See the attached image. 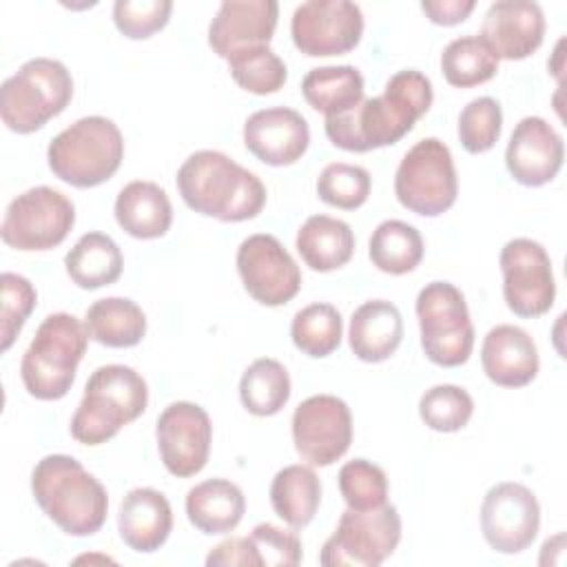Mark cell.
<instances>
[{"instance_id":"37","label":"cell","mask_w":567,"mask_h":567,"mask_svg":"<svg viewBox=\"0 0 567 567\" xmlns=\"http://www.w3.org/2000/svg\"><path fill=\"white\" fill-rule=\"evenodd\" d=\"M474 412V401L467 390L441 383L423 392L419 399V416L434 432H458L467 425Z\"/></svg>"},{"instance_id":"45","label":"cell","mask_w":567,"mask_h":567,"mask_svg":"<svg viewBox=\"0 0 567 567\" xmlns=\"http://www.w3.org/2000/svg\"><path fill=\"white\" fill-rule=\"evenodd\" d=\"M474 7H476L474 0H425V2H421L423 13L434 24H443V27L463 22L474 11Z\"/></svg>"},{"instance_id":"10","label":"cell","mask_w":567,"mask_h":567,"mask_svg":"<svg viewBox=\"0 0 567 567\" xmlns=\"http://www.w3.org/2000/svg\"><path fill=\"white\" fill-rule=\"evenodd\" d=\"M401 540V516L394 505L374 509H346L334 534L323 543L319 563L323 567H377Z\"/></svg>"},{"instance_id":"4","label":"cell","mask_w":567,"mask_h":567,"mask_svg":"<svg viewBox=\"0 0 567 567\" xmlns=\"http://www.w3.org/2000/svg\"><path fill=\"white\" fill-rule=\"evenodd\" d=\"M146 403L148 385L140 372L122 363L100 365L84 385L71 419V436L82 445H102L142 416Z\"/></svg>"},{"instance_id":"6","label":"cell","mask_w":567,"mask_h":567,"mask_svg":"<svg viewBox=\"0 0 567 567\" xmlns=\"http://www.w3.org/2000/svg\"><path fill=\"white\" fill-rule=\"evenodd\" d=\"M124 157V140L117 124L102 115L80 117L58 133L49 148V168L75 188H93L115 175Z\"/></svg>"},{"instance_id":"26","label":"cell","mask_w":567,"mask_h":567,"mask_svg":"<svg viewBox=\"0 0 567 567\" xmlns=\"http://www.w3.org/2000/svg\"><path fill=\"white\" fill-rule=\"evenodd\" d=\"M246 512L244 492L226 478H208L186 494V516L202 534L233 532Z\"/></svg>"},{"instance_id":"28","label":"cell","mask_w":567,"mask_h":567,"mask_svg":"<svg viewBox=\"0 0 567 567\" xmlns=\"http://www.w3.org/2000/svg\"><path fill=\"white\" fill-rule=\"evenodd\" d=\"M64 268L71 281L84 290L111 286L120 279L124 257L120 246L104 233H86L64 257Z\"/></svg>"},{"instance_id":"25","label":"cell","mask_w":567,"mask_h":567,"mask_svg":"<svg viewBox=\"0 0 567 567\" xmlns=\"http://www.w3.org/2000/svg\"><path fill=\"white\" fill-rule=\"evenodd\" d=\"M115 219L135 239H157L173 224V206L162 186L137 179L117 193Z\"/></svg>"},{"instance_id":"24","label":"cell","mask_w":567,"mask_h":567,"mask_svg":"<svg viewBox=\"0 0 567 567\" xmlns=\"http://www.w3.org/2000/svg\"><path fill=\"white\" fill-rule=\"evenodd\" d=\"M401 339L403 319L392 301H365L350 317L348 341L352 352L365 363H379L390 359L401 346Z\"/></svg>"},{"instance_id":"27","label":"cell","mask_w":567,"mask_h":567,"mask_svg":"<svg viewBox=\"0 0 567 567\" xmlns=\"http://www.w3.org/2000/svg\"><path fill=\"white\" fill-rule=\"evenodd\" d=\"M297 252L317 272H330L346 266L354 252L352 228L330 215H312L297 230Z\"/></svg>"},{"instance_id":"23","label":"cell","mask_w":567,"mask_h":567,"mask_svg":"<svg viewBox=\"0 0 567 567\" xmlns=\"http://www.w3.org/2000/svg\"><path fill=\"white\" fill-rule=\"evenodd\" d=\"M173 529V509L168 498L153 487L131 489L117 514V532L133 551L151 554L159 549Z\"/></svg>"},{"instance_id":"14","label":"cell","mask_w":567,"mask_h":567,"mask_svg":"<svg viewBox=\"0 0 567 567\" xmlns=\"http://www.w3.org/2000/svg\"><path fill=\"white\" fill-rule=\"evenodd\" d=\"M290 33L295 47L310 58L343 55L363 35V13L350 0H308L295 9Z\"/></svg>"},{"instance_id":"29","label":"cell","mask_w":567,"mask_h":567,"mask_svg":"<svg viewBox=\"0 0 567 567\" xmlns=\"http://www.w3.org/2000/svg\"><path fill=\"white\" fill-rule=\"evenodd\" d=\"M84 326L89 337L106 348H131L146 334V315L133 299L104 297L86 308Z\"/></svg>"},{"instance_id":"5","label":"cell","mask_w":567,"mask_h":567,"mask_svg":"<svg viewBox=\"0 0 567 567\" xmlns=\"http://www.w3.org/2000/svg\"><path fill=\"white\" fill-rule=\"evenodd\" d=\"M86 343L89 332L78 317L69 312L49 315L38 326L20 363L27 392L40 401L62 399L75 381V370L86 352Z\"/></svg>"},{"instance_id":"11","label":"cell","mask_w":567,"mask_h":567,"mask_svg":"<svg viewBox=\"0 0 567 567\" xmlns=\"http://www.w3.org/2000/svg\"><path fill=\"white\" fill-rule=\"evenodd\" d=\"M73 224V202L51 186H35L11 199L0 237L16 250H49L66 239Z\"/></svg>"},{"instance_id":"18","label":"cell","mask_w":567,"mask_h":567,"mask_svg":"<svg viewBox=\"0 0 567 567\" xmlns=\"http://www.w3.org/2000/svg\"><path fill=\"white\" fill-rule=\"evenodd\" d=\"M565 159L560 133L543 117H523L507 142L505 164L509 175L523 186H543L551 182Z\"/></svg>"},{"instance_id":"15","label":"cell","mask_w":567,"mask_h":567,"mask_svg":"<svg viewBox=\"0 0 567 567\" xmlns=\"http://www.w3.org/2000/svg\"><path fill=\"white\" fill-rule=\"evenodd\" d=\"M540 527V505L534 492L505 481L487 489L481 503V532L487 545L501 554L527 549Z\"/></svg>"},{"instance_id":"38","label":"cell","mask_w":567,"mask_h":567,"mask_svg":"<svg viewBox=\"0 0 567 567\" xmlns=\"http://www.w3.org/2000/svg\"><path fill=\"white\" fill-rule=\"evenodd\" d=\"M370 173L363 166L332 162L317 177V195L328 206L354 210L365 204L370 195Z\"/></svg>"},{"instance_id":"21","label":"cell","mask_w":567,"mask_h":567,"mask_svg":"<svg viewBox=\"0 0 567 567\" xmlns=\"http://www.w3.org/2000/svg\"><path fill=\"white\" fill-rule=\"evenodd\" d=\"M279 4L275 0H226L208 27L210 49L228 60L233 53L268 44L275 35Z\"/></svg>"},{"instance_id":"42","label":"cell","mask_w":567,"mask_h":567,"mask_svg":"<svg viewBox=\"0 0 567 567\" xmlns=\"http://www.w3.org/2000/svg\"><path fill=\"white\" fill-rule=\"evenodd\" d=\"M173 11L171 0H117L113 22L131 40H144L166 27Z\"/></svg>"},{"instance_id":"3","label":"cell","mask_w":567,"mask_h":567,"mask_svg":"<svg viewBox=\"0 0 567 567\" xmlns=\"http://www.w3.org/2000/svg\"><path fill=\"white\" fill-rule=\"evenodd\" d=\"M31 492L40 509L69 536H91L106 520L104 485L69 454L40 458L31 472Z\"/></svg>"},{"instance_id":"17","label":"cell","mask_w":567,"mask_h":567,"mask_svg":"<svg viewBox=\"0 0 567 567\" xmlns=\"http://www.w3.org/2000/svg\"><path fill=\"white\" fill-rule=\"evenodd\" d=\"M155 436L159 458L173 476L188 478L204 470L210 454L213 425L202 405L190 401L171 403L157 419Z\"/></svg>"},{"instance_id":"22","label":"cell","mask_w":567,"mask_h":567,"mask_svg":"<svg viewBox=\"0 0 567 567\" xmlns=\"http://www.w3.org/2000/svg\"><path fill=\"white\" fill-rule=\"evenodd\" d=\"M481 363L492 383L523 388L536 379L540 359L534 339L523 328L501 323L485 334Z\"/></svg>"},{"instance_id":"19","label":"cell","mask_w":567,"mask_h":567,"mask_svg":"<svg viewBox=\"0 0 567 567\" xmlns=\"http://www.w3.org/2000/svg\"><path fill=\"white\" fill-rule=\"evenodd\" d=\"M244 144L264 164L290 166L306 153L310 128L295 109H261L244 122Z\"/></svg>"},{"instance_id":"35","label":"cell","mask_w":567,"mask_h":567,"mask_svg":"<svg viewBox=\"0 0 567 567\" xmlns=\"http://www.w3.org/2000/svg\"><path fill=\"white\" fill-rule=\"evenodd\" d=\"M290 337L297 350L312 359H323L332 354L341 343V315L332 303H310L292 317Z\"/></svg>"},{"instance_id":"31","label":"cell","mask_w":567,"mask_h":567,"mask_svg":"<svg viewBox=\"0 0 567 567\" xmlns=\"http://www.w3.org/2000/svg\"><path fill=\"white\" fill-rule=\"evenodd\" d=\"M301 93L315 111L337 115L363 100V75L350 64L317 66L306 73Z\"/></svg>"},{"instance_id":"7","label":"cell","mask_w":567,"mask_h":567,"mask_svg":"<svg viewBox=\"0 0 567 567\" xmlns=\"http://www.w3.org/2000/svg\"><path fill=\"white\" fill-rule=\"evenodd\" d=\"M73 97L69 69L53 58L27 60L0 89V115L9 131L27 135L60 115Z\"/></svg>"},{"instance_id":"39","label":"cell","mask_w":567,"mask_h":567,"mask_svg":"<svg viewBox=\"0 0 567 567\" xmlns=\"http://www.w3.org/2000/svg\"><path fill=\"white\" fill-rule=\"evenodd\" d=\"M501 128L503 111L501 104L489 95L470 100L458 115V140L463 148L474 155L489 151L498 142Z\"/></svg>"},{"instance_id":"41","label":"cell","mask_w":567,"mask_h":567,"mask_svg":"<svg viewBox=\"0 0 567 567\" xmlns=\"http://www.w3.org/2000/svg\"><path fill=\"white\" fill-rule=\"evenodd\" d=\"M0 290H2V315H0V337H2V352L11 348L18 332L22 330L24 321L29 319L31 310L35 308L38 292L33 284L16 272H2L0 277Z\"/></svg>"},{"instance_id":"20","label":"cell","mask_w":567,"mask_h":567,"mask_svg":"<svg viewBox=\"0 0 567 567\" xmlns=\"http://www.w3.org/2000/svg\"><path fill=\"white\" fill-rule=\"evenodd\" d=\"M545 35V16L532 0H498L483 16L481 38L501 60H525Z\"/></svg>"},{"instance_id":"43","label":"cell","mask_w":567,"mask_h":567,"mask_svg":"<svg viewBox=\"0 0 567 567\" xmlns=\"http://www.w3.org/2000/svg\"><path fill=\"white\" fill-rule=\"evenodd\" d=\"M259 565L292 567L301 563V543L295 532L281 529L270 523H259L248 534Z\"/></svg>"},{"instance_id":"30","label":"cell","mask_w":567,"mask_h":567,"mask_svg":"<svg viewBox=\"0 0 567 567\" xmlns=\"http://www.w3.org/2000/svg\"><path fill=\"white\" fill-rule=\"evenodd\" d=\"M270 503L275 514L290 527H306L321 503V481L308 465H288L270 483Z\"/></svg>"},{"instance_id":"13","label":"cell","mask_w":567,"mask_h":567,"mask_svg":"<svg viewBox=\"0 0 567 567\" xmlns=\"http://www.w3.org/2000/svg\"><path fill=\"white\" fill-rule=\"evenodd\" d=\"M292 441L308 465H332L352 443L350 408L332 394L308 396L292 414Z\"/></svg>"},{"instance_id":"32","label":"cell","mask_w":567,"mask_h":567,"mask_svg":"<svg viewBox=\"0 0 567 567\" xmlns=\"http://www.w3.org/2000/svg\"><path fill=\"white\" fill-rule=\"evenodd\" d=\"M370 259L388 275L412 272L423 259V237L408 221L385 219L370 237Z\"/></svg>"},{"instance_id":"40","label":"cell","mask_w":567,"mask_h":567,"mask_svg":"<svg viewBox=\"0 0 567 567\" xmlns=\"http://www.w3.org/2000/svg\"><path fill=\"white\" fill-rule=\"evenodd\" d=\"M339 492L350 509H374L388 498V476L372 461L354 458L339 470Z\"/></svg>"},{"instance_id":"34","label":"cell","mask_w":567,"mask_h":567,"mask_svg":"<svg viewBox=\"0 0 567 567\" xmlns=\"http://www.w3.org/2000/svg\"><path fill=\"white\" fill-rule=\"evenodd\" d=\"M441 71L447 84L470 89L496 75L498 58L481 35H461L443 49Z\"/></svg>"},{"instance_id":"2","label":"cell","mask_w":567,"mask_h":567,"mask_svg":"<svg viewBox=\"0 0 567 567\" xmlns=\"http://www.w3.org/2000/svg\"><path fill=\"white\" fill-rule=\"evenodd\" d=\"M184 204L219 221L252 219L266 206V186L248 168L219 151H197L177 171Z\"/></svg>"},{"instance_id":"16","label":"cell","mask_w":567,"mask_h":567,"mask_svg":"<svg viewBox=\"0 0 567 567\" xmlns=\"http://www.w3.org/2000/svg\"><path fill=\"white\" fill-rule=\"evenodd\" d=\"M237 270L246 292L264 306H284L301 288V270L284 244L266 233L246 237L237 248Z\"/></svg>"},{"instance_id":"44","label":"cell","mask_w":567,"mask_h":567,"mask_svg":"<svg viewBox=\"0 0 567 567\" xmlns=\"http://www.w3.org/2000/svg\"><path fill=\"white\" fill-rule=\"evenodd\" d=\"M206 565H230V567H259L255 547L248 536H233L213 547V551L206 556Z\"/></svg>"},{"instance_id":"9","label":"cell","mask_w":567,"mask_h":567,"mask_svg":"<svg viewBox=\"0 0 567 567\" xmlns=\"http://www.w3.org/2000/svg\"><path fill=\"white\" fill-rule=\"evenodd\" d=\"M394 193L403 208L423 217H436L452 208L458 179L450 148L436 137L416 142L396 168Z\"/></svg>"},{"instance_id":"12","label":"cell","mask_w":567,"mask_h":567,"mask_svg":"<svg viewBox=\"0 0 567 567\" xmlns=\"http://www.w3.org/2000/svg\"><path fill=\"white\" fill-rule=\"evenodd\" d=\"M503 297L507 308L525 319L540 317L554 306L556 281L551 259L543 244L516 237L501 248Z\"/></svg>"},{"instance_id":"8","label":"cell","mask_w":567,"mask_h":567,"mask_svg":"<svg viewBox=\"0 0 567 567\" xmlns=\"http://www.w3.org/2000/svg\"><path fill=\"white\" fill-rule=\"evenodd\" d=\"M421 348L441 368L463 365L474 348V326L463 292L450 281H432L416 297Z\"/></svg>"},{"instance_id":"33","label":"cell","mask_w":567,"mask_h":567,"mask_svg":"<svg viewBox=\"0 0 567 567\" xmlns=\"http://www.w3.org/2000/svg\"><path fill=\"white\" fill-rule=\"evenodd\" d=\"M239 399L255 416L277 414L290 399L288 370L277 359H255L241 374Z\"/></svg>"},{"instance_id":"36","label":"cell","mask_w":567,"mask_h":567,"mask_svg":"<svg viewBox=\"0 0 567 567\" xmlns=\"http://www.w3.org/2000/svg\"><path fill=\"white\" fill-rule=\"evenodd\" d=\"M228 71L233 80L248 93L268 95L279 91L288 80L284 60L268 47H248L228 58Z\"/></svg>"},{"instance_id":"1","label":"cell","mask_w":567,"mask_h":567,"mask_svg":"<svg viewBox=\"0 0 567 567\" xmlns=\"http://www.w3.org/2000/svg\"><path fill=\"white\" fill-rule=\"evenodd\" d=\"M432 97V82L421 71H399L388 80L381 95L361 100L350 111L326 115V135L334 146L350 153L396 144L427 113Z\"/></svg>"}]
</instances>
